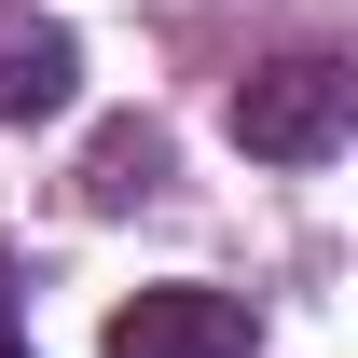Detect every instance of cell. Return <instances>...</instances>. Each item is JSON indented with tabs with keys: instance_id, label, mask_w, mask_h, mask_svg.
Wrapping results in <instances>:
<instances>
[{
	"instance_id": "cell-3",
	"label": "cell",
	"mask_w": 358,
	"mask_h": 358,
	"mask_svg": "<svg viewBox=\"0 0 358 358\" xmlns=\"http://www.w3.org/2000/svg\"><path fill=\"white\" fill-rule=\"evenodd\" d=\"M69 96H83V42L28 0H0V124H55Z\"/></svg>"
},
{
	"instance_id": "cell-2",
	"label": "cell",
	"mask_w": 358,
	"mask_h": 358,
	"mask_svg": "<svg viewBox=\"0 0 358 358\" xmlns=\"http://www.w3.org/2000/svg\"><path fill=\"white\" fill-rule=\"evenodd\" d=\"M110 358H262V317L207 275H166V289L110 303Z\"/></svg>"
},
{
	"instance_id": "cell-4",
	"label": "cell",
	"mask_w": 358,
	"mask_h": 358,
	"mask_svg": "<svg viewBox=\"0 0 358 358\" xmlns=\"http://www.w3.org/2000/svg\"><path fill=\"white\" fill-rule=\"evenodd\" d=\"M152 193H166V138H152V124H110L83 152V207H152Z\"/></svg>"
},
{
	"instance_id": "cell-1",
	"label": "cell",
	"mask_w": 358,
	"mask_h": 358,
	"mask_svg": "<svg viewBox=\"0 0 358 358\" xmlns=\"http://www.w3.org/2000/svg\"><path fill=\"white\" fill-rule=\"evenodd\" d=\"M221 124H234V152H262V166H331L345 124H358V69L345 55H262Z\"/></svg>"
}]
</instances>
